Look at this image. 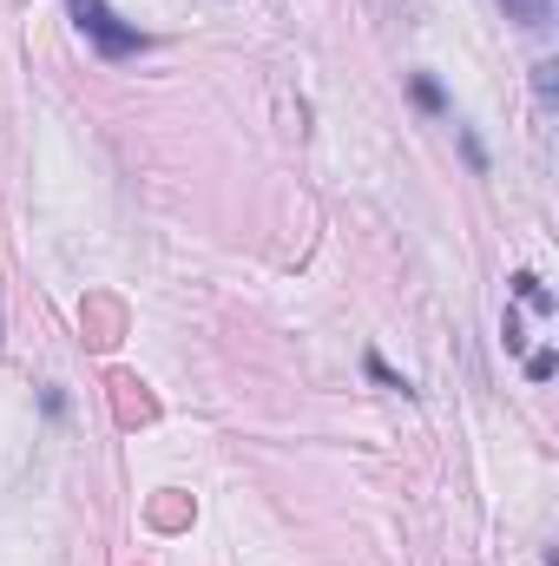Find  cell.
<instances>
[{"label": "cell", "instance_id": "7a4b0ae2", "mask_svg": "<svg viewBox=\"0 0 559 566\" xmlns=\"http://www.w3.org/2000/svg\"><path fill=\"white\" fill-rule=\"evenodd\" d=\"M514 296H520V303H527L534 316H553V290L534 277V271H514Z\"/></svg>", "mask_w": 559, "mask_h": 566}, {"label": "cell", "instance_id": "3957f363", "mask_svg": "<svg viewBox=\"0 0 559 566\" xmlns=\"http://www.w3.org/2000/svg\"><path fill=\"white\" fill-rule=\"evenodd\" d=\"M507 7V20H520V27H547L553 20V0H500Z\"/></svg>", "mask_w": 559, "mask_h": 566}, {"label": "cell", "instance_id": "8992f818", "mask_svg": "<svg viewBox=\"0 0 559 566\" xmlns=\"http://www.w3.org/2000/svg\"><path fill=\"white\" fill-rule=\"evenodd\" d=\"M553 369H559L553 349H534V356H527V376H534V382H553Z\"/></svg>", "mask_w": 559, "mask_h": 566}, {"label": "cell", "instance_id": "ba28073f", "mask_svg": "<svg viewBox=\"0 0 559 566\" xmlns=\"http://www.w3.org/2000/svg\"><path fill=\"white\" fill-rule=\"evenodd\" d=\"M553 73H559L553 60H540V66H534V86H540V99H553V86H559Z\"/></svg>", "mask_w": 559, "mask_h": 566}, {"label": "cell", "instance_id": "277c9868", "mask_svg": "<svg viewBox=\"0 0 559 566\" xmlns=\"http://www.w3.org/2000/svg\"><path fill=\"white\" fill-rule=\"evenodd\" d=\"M409 93H415L421 113H447V93H441V86H434L428 73H415V80H409Z\"/></svg>", "mask_w": 559, "mask_h": 566}, {"label": "cell", "instance_id": "5b68a950", "mask_svg": "<svg viewBox=\"0 0 559 566\" xmlns=\"http://www.w3.org/2000/svg\"><path fill=\"white\" fill-rule=\"evenodd\" d=\"M369 376H376L382 389H402V396H415V389H409V376H395V369H389L382 356H369Z\"/></svg>", "mask_w": 559, "mask_h": 566}, {"label": "cell", "instance_id": "6da1fadb", "mask_svg": "<svg viewBox=\"0 0 559 566\" xmlns=\"http://www.w3.org/2000/svg\"><path fill=\"white\" fill-rule=\"evenodd\" d=\"M66 13H73V27L93 40V53H99V60H133V53L151 46V33H139L133 20H119L106 0H66Z\"/></svg>", "mask_w": 559, "mask_h": 566}, {"label": "cell", "instance_id": "52a82bcc", "mask_svg": "<svg viewBox=\"0 0 559 566\" xmlns=\"http://www.w3.org/2000/svg\"><path fill=\"white\" fill-rule=\"evenodd\" d=\"M500 343H507V356H520V349H527V336H520V316H514V310L500 316Z\"/></svg>", "mask_w": 559, "mask_h": 566}]
</instances>
